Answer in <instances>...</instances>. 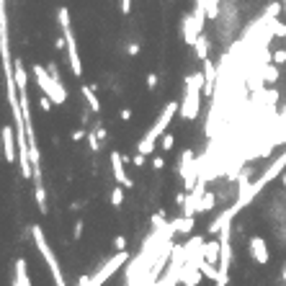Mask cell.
Listing matches in <instances>:
<instances>
[{
	"label": "cell",
	"mask_w": 286,
	"mask_h": 286,
	"mask_svg": "<svg viewBox=\"0 0 286 286\" xmlns=\"http://www.w3.org/2000/svg\"><path fill=\"white\" fill-rule=\"evenodd\" d=\"M206 78L204 72H193L186 78V90H183V101H180V116L186 122H193L201 111V93H204Z\"/></svg>",
	"instance_id": "1"
},
{
	"label": "cell",
	"mask_w": 286,
	"mask_h": 286,
	"mask_svg": "<svg viewBox=\"0 0 286 286\" xmlns=\"http://www.w3.org/2000/svg\"><path fill=\"white\" fill-rule=\"evenodd\" d=\"M180 109V103H175V101H170V103H165L162 106V111H160V116H157V122L147 129V134L137 142V152H142V155H152L155 152V142L165 134V129H168V124L173 122V116H175V111Z\"/></svg>",
	"instance_id": "2"
},
{
	"label": "cell",
	"mask_w": 286,
	"mask_h": 286,
	"mask_svg": "<svg viewBox=\"0 0 286 286\" xmlns=\"http://www.w3.org/2000/svg\"><path fill=\"white\" fill-rule=\"evenodd\" d=\"M57 18H59V28H62V36L67 44V57H70V70L75 78H83V59L78 52V41H75V31H72V23H70V10L67 8H59L57 10Z\"/></svg>",
	"instance_id": "3"
},
{
	"label": "cell",
	"mask_w": 286,
	"mask_h": 286,
	"mask_svg": "<svg viewBox=\"0 0 286 286\" xmlns=\"http://www.w3.org/2000/svg\"><path fill=\"white\" fill-rule=\"evenodd\" d=\"M31 70H34V78H36V85L41 88V93L49 96L54 101V106H62L67 101V90H65L62 80H54L49 75V70L41 67V65H31Z\"/></svg>",
	"instance_id": "4"
},
{
	"label": "cell",
	"mask_w": 286,
	"mask_h": 286,
	"mask_svg": "<svg viewBox=\"0 0 286 286\" xmlns=\"http://www.w3.org/2000/svg\"><path fill=\"white\" fill-rule=\"evenodd\" d=\"M31 237H34V243H36V248H39V253H41L44 263H47V268H49L54 286H67V284H65V276H62V268H59L57 255H54V253H52V248L47 245V237H44V232H41L39 224H31Z\"/></svg>",
	"instance_id": "5"
},
{
	"label": "cell",
	"mask_w": 286,
	"mask_h": 286,
	"mask_svg": "<svg viewBox=\"0 0 286 286\" xmlns=\"http://www.w3.org/2000/svg\"><path fill=\"white\" fill-rule=\"evenodd\" d=\"M124 263H129V253L127 250H116V255H111V258L103 263L98 271H93V276H90V279H93V286H103L114 274L122 271Z\"/></svg>",
	"instance_id": "6"
},
{
	"label": "cell",
	"mask_w": 286,
	"mask_h": 286,
	"mask_svg": "<svg viewBox=\"0 0 286 286\" xmlns=\"http://www.w3.org/2000/svg\"><path fill=\"white\" fill-rule=\"evenodd\" d=\"M3 155H5V162L13 165L18 160V137H16V127H3Z\"/></svg>",
	"instance_id": "7"
},
{
	"label": "cell",
	"mask_w": 286,
	"mask_h": 286,
	"mask_svg": "<svg viewBox=\"0 0 286 286\" xmlns=\"http://www.w3.org/2000/svg\"><path fill=\"white\" fill-rule=\"evenodd\" d=\"M248 248H250V255H253V261H258L261 266H266V263L271 261V255H268V245H266V240H263L261 235L250 237Z\"/></svg>",
	"instance_id": "8"
},
{
	"label": "cell",
	"mask_w": 286,
	"mask_h": 286,
	"mask_svg": "<svg viewBox=\"0 0 286 286\" xmlns=\"http://www.w3.org/2000/svg\"><path fill=\"white\" fill-rule=\"evenodd\" d=\"M180 31H183V39H186L188 47H196V41H199V36H201V28H199L196 18H193V13L183 18V26H180Z\"/></svg>",
	"instance_id": "9"
},
{
	"label": "cell",
	"mask_w": 286,
	"mask_h": 286,
	"mask_svg": "<svg viewBox=\"0 0 286 286\" xmlns=\"http://www.w3.org/2000/svg\"><path fill=\"white\" fill-rule=\"evenodd\" d=\"M111 165H114V180L124 188H132V180L124 173V155L122 152H111Z\"/></svg>",
	"instance_id": "10"
},
{
	"label": "cell",
	"mask_w": 286,
	"mask_h": 286,
	"mask_svg": "<svg viewBox=\"0 0 286 286\" xmlns=\"http://www.w3.org/2000/svg\"><path fill=\"white\" fill-rule=\"evenodd\" d=\"M10 286H31V279H28V271H26V261L18 258L13 263V284Z\"/></svg>",
	"instance_id": "11"
},
{
	"label": "cell",
	"mask_w": 286,
	"mask_h": 286,
	"mask_svg": "<svg viewBox=\"0 0 286 286\" xmlns=\"http://www.w3.org/2000/svg\"><path fill=\"white\" fill-rule=\"evenodd\" d=\"M201 253H204V261H209V263H219V255H222V240H212V243H204V248H201Z\"/></svg>",
	"instance_id": "12"
},
{
	"label": "cell",
	"mask_w": 286,
	"mask_h": 286,
	"mask_svg": "<svg viewBox=\"0 0 286 286\" xmlns=\"http://www.w3.org/2000/svg\"><path fill=\"white\" fill-rule=\"evenodd\" d=\"M204 78H206V85H204V93L212 96L214 93V78H217V67L209 62V59H204Z\"/></svg>",
	"instance_id": "13"
},
{
	"label": "cell",
	"mask_w": 286,
	"mask_h": 286,
	"mask_svg": "<svg viewBox=\"0 0 286 286\" xmlns=\"http://www.w3.org/2000/svg\"><path fill=\"white\" fill-rule=\"evenodd\" d=\"M170 224H173V230H175V232L188 235V232L193 230V217H178V219H173Z\"/></svg>",
	"instance_id": "14"
},
{
	"label": "cell",
	"mask_w": 286,
	"mask_h": 286,
	"mask_svg": "<svg viewBox=\"0 0 286 286\" xmlns=\"http://www.w3.org/2000/svg\"><path fill=\"white\" fill-rule=\"evenodd\" d=\"M34 193H36V204H39V212L41 214H47L49 209H47V191H44V183H34Z\"/></svg>",
	"instance_id": "15"
},
{
	"label": "cell",
	"mask_w": 286,
	"mask_h": 286,
	"mask_svg": "<svg viewBox=\"0 0 286 286\" xmlns=\"http://www.w3.org/2000/svg\"><path fill=\"white\" fill-rule=\"evenodd\" d=\"M83 96L88 98V106L93 109V114H98V111H101V103H98L96 93H93V90H90V85H83Z\"/></svg>",
	"instance_id": "16"
},
{
	"label": "cell",
	"mask_w": 286,
	"mask_h": 286,
	"mask_svg": "<svg viewBox=\"0 0 286 286\" xmlns=\"http://www.w3.org/2000/svg\"><path fill=\"white\" fill-rule=\"evenodd\" d=\"M193 49H196V57L201 59V62H204V59H209L206 54H209V41H206V36H199V41H196V47H193Z\"/></svg>",
	"instance_id": "17"
},
{
	"label": "cell",
	"mask_w": 286,
	"mask_h": 286,
	"mask_svg": "<svg viewBox=\"0 0 286 286\" xmlns=\"http://www.w3.org/2000/svg\"><path fill=\"white\" fill-rule=\"evenodd\" d=\"M271 31H274V36H286V23H281L279 18H271Z\"/></svg>",
	"instance_id": "18"
},
{
	"label": "cell",
	"mask_w": 286,
	"mask_h": 286,
	"mask_svg": "<svg viewBox=\"0 0 286 286\" xmlns=\"http://www.w3.org/2000/svg\"><path fill=\"white\" fill-rule=\"evenodd\" d=\"M173 144H175V137L165 132L162 137H160V149H165V152H168V149H173Z\"/></svg>",
	"instance_id": "19"
},
{
	"label": "cell",
	"mask_w": 286,
	"mask_h": 286,
	"mask_svg": "<svg viewBox=\"0 0 286 286\" xmlns=\"http://www.w3.org/2000/svg\"><path fill=\"white\" fill-rule=\"evenodd\" d=\"M111 204H114V206H122V204H124V186H116V188H114Z\"/></svg>",
	"instance_id": "20"
},
{
	"label": "cell",
	"mask_w": 286,
	"mask_h": 286,
	"mask_svg": "<svg viewBox=\"0 0 286 286\" xmlns=\"http://www.w3.org/2000/svg\"><path fill=\"white\" fill-rule=\"evenodd\" d=\"M214 196H212V193H204V199H201V204H199V212H209V209H212L214 206Z\"/></svg>",
	"instance_id": "21"
},
{
	"label": "cell",
	"mask_w": 286,
	"mask_h": 286,
	"mask_svg": "<svg viewBox=\"0 0 286 286\" xmlns=\"http://www.w3.org/2000/svg\"><path fill=\"white\" fill-rule=\"evenodd\" d=\"M281 10H284V5H281V3H271V5L266 8V13H263V16H268V18H276Z\"/></svg>",
	"instance_id": "22"
},
{
	"label": "cell",
	"mask_w": 286,
	"mask_h": 286,
	"mask_svg": "<svg viewBox=\"0 0 286 286\" xmlns=\"http://www.w3.org/2000/svg\"><path fill=\"white\" fill-rule=\"evenodd\" d=\"M206 8H209V18H217L219 16V0H209Z\"/></svg>",
	"instance_id": "23"
},
{
	"label": "cell",
	"mask_w": 286,
	"mask_h": 286,
	"mask_svg": "<svg viewBox=\"0 0 286 286\" xmlns=\"http://www.w3.org/2000/svg\"><path fill=\"white\" fill-rule=\"evenodd\" d=\"M52 103H54V101H52L49 96H44V93H41V98H39V106H41V111H52Z\"/></svg>",
	"instance_id": "24"
},
{
	"label": "cell",
	"mask_w": 286,
	"mask_h": 286,
	"mask_svg": "<svg viewBox=\"0 0 286 286\" xmlns=\"http://www.w3.org/2000/svg\"><path fill=\"white\" fill-rule=\"evenodd\" d=\"M114 248L116 250H127V237H122V235L114 237Z\"/></svg>",
	"instance_id": "25"
},
{
	"label": "cell",
	"mask_w": 286,
	"mask_h": 286,
	"mask_svg": "<svg viewBox=\"0 0 286 286\" xmlns=\"http://www.w3.org/2000/svg\"><path fill=\"white\" fill-rule=\"evenodd\" d=\"M274 62H276V65H284V62H286V52H284V49H276V52H274Z\"/></svg>",
	"instance_id": "26"
},
{
	"label": "cell",
	"mask_w": 286,
	"mask_h": 286,
	"mask_svg": "<svg viewBox=\"0 0 286 286\" xmlns=\"http://www.w3.org/2000/svg\"><path fill=\"white\" fill-rule=\"evenodd\" d=\"M276 78H279V75H276V67H274V65H268V70H266V80H268V83H274Z\"/></svg>",
	"instance_id": "27"
},
{
	"label": "cell",
	"mask_w": 286,
	"mask_h": 286,
	"mask_svg": "<svg viewBox=\"0 0 286 286\" xmlns=\"http://www.w3.org/2000/svg\"><path fill=\"white\" fill-rule=\"evenodd\" d=\"M147 88H149V90H155V88H157V75H155V72H149V75H147Z\"/></svg>",
	"instance_id": "28"
},
{
	"label": "cell",
	"mask_w": 286,
	"mask_h": 286,
	"mask_svg": "<svg viewBox=\"0 0 286 286\" xmlns=\"http://www.w3.org/2000/svg\"><path fill=\"white\" fill-rule=\"evenodd\" d=\"M152 168H155V170H160V168H165V160H162L160 155H157V157H152Z\"/></svg>",
	"instance_id": "29"
},
{
	"label": "cell",
	"mask_w": 286,
	"mask_h": 286,
	"mask_svg": "<svg viewBox=\"0 0 286 286\" xmlns=\"http://www.w3.org/2000/svg\"><path fill=\"white\" fill-rule=\"evenodd\" d=\"M80 235H83V222H78V224H75V230H72V237H75V240H80Z\"/></svg>",
	"instance_id": "30"
},
{
	"label": "cell",
	"mask_w": 286,
	"mask_h": 286,
	"mask_svg": "<svg viewBox=\"0 0 286 286\" xmlns=\"http://www.w3.org/2000/svg\"><path fill=\"white\" fill-rule=\"evenodd\" d=\"M144 157H147V155L137 152V155H134V165H137V168H142V165H144Z\"/></svg>",
	"instance_id": "31"
},
{
	"label": "cell",
	"mask_w": 286,
	"mask_h": 286,
	"mask_svg": "<svg viewBox=\"0 0 286 286\" xmlns=\"http://www.w3.org/2000/svg\"><path fill=\"white\" fill-rule=\"evenodd\" d=\"M129 10H132V0H122V13L129 16Z\"/></svg>",
	"instance_id": "32"
},
{
	"label": "cell",
	"mask_w": 286,
	"mask_h": 286,
	"mask_svg": "<svg viewBox=\"0 0 286 286\" xmlns=\"http://www.w3.org/2000/svg\"><path fill=\"white\" fill-rule=\"evenodd\" d=\"M88 142H90V147H93V149H98V137H96V134H93V132H90V134H88Z\"/></svg>",
	"instance_id": "33"
},
{
	"label": "cell",
	"mask_w": 286,
	"mask_h": 286,
	"mask_svg": "<svg viewBox=\"0 0 286 286\" xmlns=\"http://www.w3.org/2000/svg\"><path fill=\"white\" fill-rule=\"evenodd\" d=\"M78 286H93V279H90V276H80Z\"/></svg>",
	"instance_id": "34"
},
{
	"label": "cell",
	"mask_w": 286,
	"mask_h": 286,
	"mask_svg": "<svg viewBox=\"0 0 286 286\" xmlns=\"http://www.w3.org/2000/svg\"><path fill=\"white\" fill-rule=\"evenodd\" d=\"M83 137H85V132H83V129H78V132L72 134V140H75V142H78V140H83Z\"/></svg>",
	"instance_id": "35"
},
{
	"label": "cell",
	"mask_w": 286,
	"mask_h": 286,
	"mask_svg": "<svg viewBox=\"0 0 286 286\" xmlns=\"http://www.w3.org/2000/svg\"><path fill=\"white\" fill-rule=\"evenodd\" d=\"M129 54H140V44H129Z\"/></svg>",
	"instance_id": "36"
},
{
	"label": "cell",
	"mask_w": 286,
	"mask_h": 286,
	"mask_svg": "<svg viewBox=\"0 0 286 286\" xmlns=\"http://www.w3.org/2000/svg\"><path fill=\"white\" fill-rule=\"evenodd\" d=\"M281 281H286V263H284V271H281Z\"/></svg>",
	"instance_id": "37"
},
{
	"label": "cell",
	"mask_w": 286,
	"mask_h": 286,
	"mask_svg": "<svg viewBox=\"0 0 286 286\" xmlns=\"http://www.w3.org/2000/svg\"><path fill=\"white\" fill-rule=\"evenodd\" d=\"M284 13H286V5H284Z\"/></svg>",
	"instance_id": "38"
},
{
	"label": "cell",
	"mask_w": 286,
	"mask_h": 286,
	"mask_svg": "<svg viewBox=\"0 0 286 286\" xmlns=\"http://www.w3.org/2000/svg\"><path fill=\"white\" fill-rule=\"evenodd\" d=\"M284 3H286V0H284Z\"/></svg>",
	"instance_id": "39"
}]
</instances>
